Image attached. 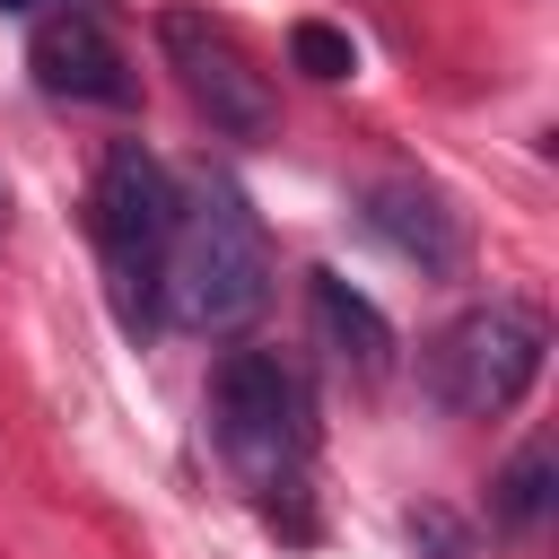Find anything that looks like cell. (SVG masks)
Here are the masks:
<instances>
[{
  "mask_svg": "<svg viewBox=\"0 0 559 559\" xmlns=\"http://www.w3.org/2000/svg\"><path fill=\"white\" fill-rule=\"evenodd\" d=\"M271 297V245L262 218L245 210L236 183L192 175L175 183V236H166V271H157V323L183 332H236L253 323Z\"/></svg>",
  "mask_w": 559,
  "mask_h": 559,
  "instance_id": "obj_1",
  "label": "cell"
},
{
  "mask_svg": "<svg viewBox=\"0 0 559 559\" xmlns=\"http://www.w3.org/2000/svg\"><path fill=\"white\" fill-rule=\"evenodd\" d=\"M87 236H96V262H105L122 332H157V271H166V236H175V175L140 140L105 148L96 192H87Z\"/></svg>",
  "mask_w": 559,
  "mask_h": 559,
  "instance_id": "obj_2",
  "label": "cell"
},
{
  "mask_svg": "<svg viewBox=\"0 0 559 559\" xmlns=\"http://www.w3.org/2000/svg\"><path fill=\"white\" fill-rule=\"evenodd\" d=\"M542 358H550V314L524 306V297H489V306L454 314L419 349V384L454 419H498V411H515L533 393Z\"/></svg>",
  "mask_w": 559,
  "mask_h": 559,
  "instance_id": "obj_3",
  "label": "cell"
},
{
  "mask_svg": "<svg viewBox=\"0 0 559 559\" xmlns=\"http://www.w3.org/2000/svg\"><path fill=\"white\" fill-rule=\"evenodd\" d=\"M210 437L218 454L236 463L245 489H297L306 472V445H314V411H306V384L288 358L271 349H227L218 376H210Z\"/></svg>",
  "mask_w": 559,
  "mask_h": 559,
  "instance_id": "obj_4",
  "label": "cell"
},
{
  "mask_svg": "<svg viewBox=\"0 0 559 559\" xmlns=\"http://www.w3.org/2000/svg\"><path fill=\"white\" fill-rule=\"evenodd\" d=\"M157 44H166L183 96L210 114V131H227V140H271V131H280V96H271V79L253 70V52H245L218 17H201V9H166V17H157Z\"/></svg>",
  "mask_w": 559,
  "mask_h": 559,
  "instance_id": "obj_5",
  "label": "cell"
},
{
  "mask_svg": "<svg viewBox=\"0 0 559 559\" xmlns=\"http://www.w3.org/2000/svg\"><path fill=\"white\" fill-rule=\"evenodd\" d=\"M26 70H35L44 96H70V105H131L140 96L131 87V61H122V44L105 26V9H87V0H61L26 35Z\"/></svg>",
  "mask_w": 559,
  "mask_h": 559,
  "instance_id": "obj_6",
  "label": "cell"
},
{
  "mask_svg": "<svg viewBox=\"0 0 559 559\" xmlns=\"http://www.w3.org/2000/svg\"><path fill=\"white\" fill-rule=\"evenodd\" d=\"M367 236H384L402 262H419L428 280H454L463 262H472V227H463V210L437 192V183H419V175H384V183H367Z\"/></svg>",
  "mask_w": 559,
  "mask_h": 559,
  "instance_id": "obj_7",
  "label": "cell"
},
{
  "mask_svg": "<svg viewBox=\"0 0 559 559\" xmlns=\"http://www.w3.org/2000/svg\"><path fill=\"white\" fill-rule=\"evenodd\" d=\"M306 323H314V341H323V358L341 367V376H384L393 367V323H384V306L376 297H358L341 271H306Z\"/></svg>",
  "mask_w": 559,
  "mask_h": 559,
  "instance_id": "obj_8",
  "label": "cell"
},
{
  "mask_svg": "<svg viewBox=\"0 0 559 559\" xmlns=\"http://www.w3.org/2000/svg\"><path fill=\"white\" fill-rule=\"evenodd\" d=\"M498 498H489V515L507 524V533H524V524H542V507H550V445H524L498 480H489Z\"/></svg>",
  "mask_w": 559,
  "mask_h": 559,
  "instance_id": "obj_9",
  "label": "cell"
},
{
  "mask_svg": "<svg viewBox=\"0 0 559 559\" xmlns=\"http://www.w3.org/2000/svg\"><path fill=\"white\" fill-rule=\"evenodd\" d=\"M288 70H306V79L332 87V79L358 70V44H349L341 26H323V17H297V26H288Z\"/></svg>",
  "mask_w": 559,
  "mask_h": 559,
  "instance_id": "obj_10",
  "label": "cell"
},
{
  "mask_svg": "<svg viewBox=\"0 0 559 559\" xmlns=\"http://www.w3.org/2000/svg\"><path fill=\"white\" fill-rule=\"evenodd\" d=\"M0 9H35V0H0Z\"/></svg>",
  "mask_w": 559,
  "mask_h": 559,
  "instance_id": "obj_11",
  "label": "cell"
},
{
  "mask_svg": "<svg viewBox=\"0 0 559 559\" xmlns=\"http://www.w3.org/2000/svg\"><path fill=\"white\" fill-rule=\"evenodd\" d=\"M0 227H9V192H0Z\"/></svg>",
  "mask_w": 559,
  "mask_h": 559,
  "instance_id": "obj_12",
  "label": "cell"
}]
</instances>
